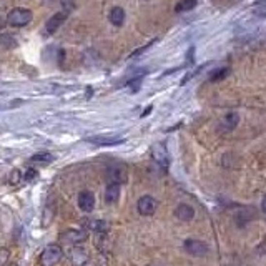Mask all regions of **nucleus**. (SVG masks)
<instances>
[{"label":"nucleus","instance_id":"obj_1","mask_svg":"<svg viewBox=\"0 0 266 266\" xmlns=\"http://www.w3.org/2000/svg\"><path fill=\"white\" fill-rule=\"evenodd\" d=\"M62 256H64V251H62V248L58 245H49L47 248L42 251L40 255V266H55L58 265V261L62 260Z\"/></svg>","mask_w":266,"mask_h":266},{"label":"nucleus","instance_id":"obj_2","mask_svg":"<svg viewBox=\"0 0 266 266\" xmlns=\"http://www.w3.org/2000/svg\"><path fill=\"white\" fill-rule=\"evenodd\" d=\"M33 14L27 9H22V7H17V9L9 12V17H7V22L10 23L12 27H25L32 22Z\"/></svg>","mask_w":266,"mask_h":266},{"label":"nucleus","instance_id":"obj_3","mask_svg":"<svg viewBox=\"0 0 266 266\" xmlns=\"http://www.w3.org/2000/svg\"><path fill=\"white\" fill-rule=\"evenodd\" d=\"M156 206H158V203H156V200L153 197H150V195H145V197L140 198L138 203H136L138 213L143 215V216H150V215H153Z\"/></svg>","mask_w":266,"mask_h":266},{"label":"nucleus","instance_id":"obj_4","mask_svg":"<svg viewBox=\"0 0 266 266\" xmlns=\"http://www.w3.org/2000/svg\"><path fill=\"white\" fill-rule=\"evenodd\" d=\"M183 248L186 249V253L193 256H205L208 253V246L203 241H198V240H186L183 243Z\"/></svg>","mask_w":266,"mask_h":266},{"label":"nucleus","instance_id":"obj_5","mask_svg":"<svg viewBox=\"0 0 266 266\" xmlns=\"http://www.w3.org/2000/svg\"><path fill=\"white\" fill-rule=\"evenodd\" d=\"M107 177L110 180V183H118V185H122V183L127 182L128 173H127V170H125V166L113 165V166H108Z\"/></svg>","mask_w":266,"mask_h":266},{"label":"nucleus","instance_id":"obj_6","mask_svg":"<svg viewBox=\"0 0 266 266\" xmlns=\"http://www.w3.org/2000/svg\"><path fill=\"white\" fill-rule=\"evenodd\" d=\"M77 201H78V206H80V210L85 211V213H90V211L95 208V197H93V193H92V191H88V190L80 191Z\"/></svg>","mask_w":266,"mask_h":266},{"label":"nucleus","instance_id":"obj_7","mask_svg":"<svg viewBox=\"0 0 266 266\" xmlns=\"http://www.w3.org/2000/svg\"><path fill=\"white\" fill-rule=\"evenodd\" d=\"M151 153H153V160L160 166L168 168V165H170V156H168L166 148L163 147L162 143H156L153 147V150H151Z\"/></svg>","mask_w":266,"mask_h":266},{"label":"nucleus","instance_id":"obj_8","mask_svg":"<svg viewBox=\"0 0 266 266\" xmlns=\"http://www.w3.org/2000/svg\"><path fill=\"white\" fill-rule=\"evenodd\" d=\"M65 20H66V12H57L55 15H52V17L49 18V22H47V25H45V30L49 32V35L55 33Z\"/></svg>","mask_w":266,"mask_h":266},{"label":"nucleus","instance_id":"obj_9","mask_svg":"<svg viewBox=\"0 0 266 266\" xmlns=\"http://www.w3.org/2000/svg\"><path fill=\"white\" fill-rule=\"evenodd\" d=\"M175 215H177L178 220L190 221V220H193V216H195V210L191 208L190 205H186V203H182V205L177 206V210H175Z\"/></svg>","mask_w":266,"mask_h":266},{"label":"nucleus","instance_id":"obj_10","mask_svg":"<svg viewBox=\"0 0 266 266\" xmlns=\"http://www.w3.org/2000/svg\"><path fill=\"white\" fill-rule=\"evenodd\" d=\"M108 20H110L112 25L122 27L125 22V10L122 7H113L110 10V15H108Z\"/></svg>","mask_w":266,"mask_h":266},{"label":"nucleus","instance_id":"obj_11","mask_svg":"<svg viewBox=\"0 0 266 266\" xmlns=\"http://www.w3.org/2000/svg\"><path fill=\"white\" fill-rule=\"evenodd\" d=\"M238 122H240V116H238L236 113H228V115L223 118L220 128L223 132H232L233 128H236Z\"/></svg>","mask_w":266,"mask_h":266},{"label":"nucleus","instance_id":"obj_12","mask_svg":"<svg viewBox=\"0 0 266 266\" xmlns=\"http://www.w3.org/2000/svg\"><path fill=\"white\" fill-rule=\"evenodd\" d=\"M120 197V185L118 183H108L107 190H105V200L107 203H115Z\"/></svg>","mask_w":266,"mask_h":266},{"label":"nucleus","instance_id":"obj_13","mask_svg":"<svg viewBox=\"0 0 266 266\" xmlns=\"http://www.w3.org/2000/svg\"><path fill=\"white\" fill-rule=\"evenodd\" d=\"M88 142L95 145H118L123 140L118 138V136H90Z\"/></svg>","mask_w":266,"mask_h":266},{"label":"nucleus","instance_id":"obj_14","mask_svg":"<svg viewBox=\"0 0 266 266\" xmlns=\"http://www.w3.org/2000/svg\"><path fill=\"white\" fill-rule=\"evenodd\" d=\"M64 238L66 241H70V243H80V241L87 240V233L85 232H73V230H70V232L64 233Z\"/></svg>","mask_w":266,"mask_h":266},{"label":"nucleus","instance_id":"obj_15","mask_svg":"<svg viewBox=\"0 0 266 266\" xmlns=\"http://www.w3.org/2000/svg\"><path fill=\"white\" fill-rule=\"evenodd\" d=\"M197 7V0H180V2L175 5V12L182 14V12H190Z\"/></svg>","mask_w":266,"mask_h":266},{"label":"nucleus","instance_id":"obj_16","mask_svg":"<svg viewBox=\"0 0 266 266\" xmlns=\"http://www.w3.org/2000/svg\"><path fill=\"white\" fill-rule=\"evenodd\" d=\"M72 261H73V265H75V266H83L88 261V256L85 255V253L82 251L80 248H75L72 251Z\"/></svg>","mask_w":266,"mask_h":266},{"label":"nucleus","instance_id":"obj_17","mask_svg":"<svg viewBox=\"0 0 266 266\" xmlns=\"http://www.w3.org/2000/svg\"><path fill=\"white\" fill-rule=\"evenodd\" d=\"M253 14L260 18H266V0H256L251 7Z\"/></svg>","mask_w":266,"mask_h":266},{"label":"nucleus","instance_id":"obj_18","mask_svg":"<svg viewBox=\"0 0 266 266\" xmlns=\"http://www.w3.org/2000/svg\"><path fill=\"white\" fill-rule=\"evenodd\" d=\"M230 75V68L228 66H223V68H218L215 70L213 73L210 75V82H220V80H225L226 77Z\"/></svg>","mask_w":266,"mask_h":266},{"label":"nucleus","instance_id":"obj_19","mask_svg":"<svg viewBox=\"0 0 266 266\" xmlns=\"http://www.w3.org/2000/svg\"><path fill=\"white\" fill-rule=\"evenodd\" d=\"M30 160H32L33 163H50L53 160V156L50 155V153H47V151H42V153L33 155Z\"/></svg>","mask_w":266,"mask_h":266},{"label":"nucleus","instance_id":"obj_20","mask_svg":"<svg viewBox=\"0 0 266 266\" xmlns=\"http://www.w3.org/2000/svg\"><path fill=\"white\" fill-rule=\"evenodd\" d=\"M127 87L132 90V92H138L140 87H142V77H135L132 80H128Z\"/></svg>","mask_w":266,"mask_h":266},{"label":"nucleus","instance_id":"obj_21","mask_svg":"<svg viewBox=\"0 0 266 266\" xmlns=\"http://www.w3.org/2000/svg\"><path fill=\"white\" fill-rule=\"evenodd\" d=\"M9 249L5 248H0V266H5L7 263H9Z\"/></svg>","mask_w":266,"mask_h":266},{"label":"nucleus","instance_id":"obj_22","mask_svg":"<svg viewBox=\"0 0 266 266\" xmlns=\"http://www.w3.org/2000/svg\"><path fill=\"white\" fill-rule=\"evenodd\" d=\"M88 225H92L90 228L97 230V232H101V230H107V223H105V221H88Z\"/></svg>","mask_w":266,"mask_h":266},{"label":"nucleus","instance_id":"obj_23","mask_svg":"<svg viewBox=\"0 0 266 266\" xmlns=\"http://www.w3.org/2000/svg\"><path fill=\"white\" fill-rule=\"evenodd\" d=\"M18 182H22V173L17 170H14L12 171V177H10V183L12 185H17Z\"/></svg>","mask_w":266,"mask_h":266},{"label":"nucleus","instance_id":"obj_24","mask_svg":"<svg viewBox=\"0 0 266 266\" xmlns=\"http://www.w3.org/2000/svg\"><path fill=\"white\" fill-rule=\"evenodd\" d=\"M35 177H37V171H35L33 168H29V170H27V173L23 175V178H25L27 182H30V180H33Z\"/></svg>","mask_w":266,"mask_h":266},{"label":"nucleus","instance_id":"obj_25","mask_svg":"<svg viewBox=\"0 0 266 266\" xmlns=\"http://www.w3.org/2000/svg\"><path fill=\"white\" fill-rule=\"evenodd\" d=\"M0 42H5V44L7 45H12V47H15V45H17V44H15V40H12V38L10 37H0Z\"/></svg>","mask_w":266,"mask_h":266},{"label":"nucleus","instance_id":"obj_26","mask_svg":"<svg viewBox=\"0 0 266 266\" xmlns=\"http://www.w3.org/2000/svg\"><path fill=\"white\" fill-rule=\"evenodd\" d=\"M151 108H153V107H148V108H147V110H145V112L142 113V116H147V115H148V113H150V112H151Z\"/></svg>","mask_w":266,"mask_h":266},{"label":"nucleus","instance_id":"obj_27","mask_svg":"<svg viewBox=\"0 0 266 266\" xmlns=\"http://www.w3.org/2000/svg\"><path fill=\"white\" fill-rule=\"evenodd\" d=\"M3 27H5V22H3V20H2V18H0V30H2V29H3Z\"/></svg>","mask_w":266,"mask_h":266},{"label":"nucleus","instance_id":"obj_28","mask_svg":"<svg viewBox=\"0 0 266 266\" xmlns=\"http://www.w3.org/2000/svg\"><path fill=\"white\" fill-rule=\"evenodd\" d=\"M263 210L266 211V197H265V200H263Z\"/></svg>","mask_w":266,"mask_h":266},{"label":"nucleus","instance_id":"obj_29","mask_svg":"<svg viewBox=\"0 0 266 266\" xmlns=\"http://www.w3.org/2000/svg\"><path fill=\"white\" fill-rule=\"evenodd\" d=\"M10 266H17V265H10Z\"/></svg>","mask_w":266,"mask_h":266}]
</instances>
